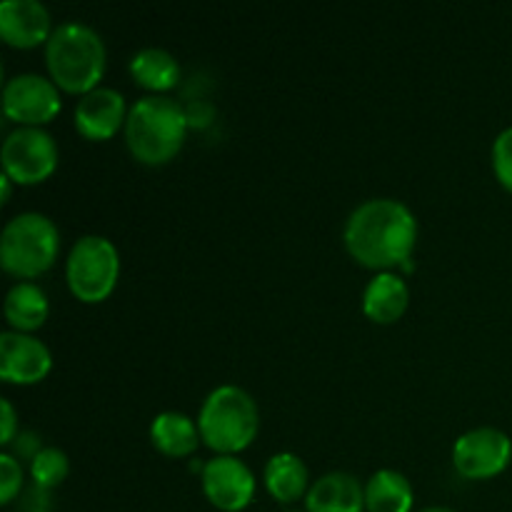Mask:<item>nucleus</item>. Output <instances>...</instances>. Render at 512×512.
Returning <instances> with one entry per match:
<instances>
[{
  "instance_id": "obj_1",
  "label": "nucleus",
  "mask_w": 512,
  "mask_h": 512,
  "mask_svg": "<svg viewBox=\"0 0 512 512\" xmlns=\"http://www.w3.org/2000/svg\"><path fill=\"white\" fill-rule=\"evenodd\" d=\"M343 240L355 263L385 273L413 260L418 218L400 200L370 198L348 215Z\"/></svg>"
},
{
  "instance_id": "obj_2",
  "label": "nucleus",
  "mask_w": 512,
  "mask_h": 512,
  "mask_svg": "<svg viewBox=\"0 0 512 512\" xmlns=\"http://www.w3.org/2000/svg\"><path fill=\"white\" fill-rule=\"evenodd\" d=\"M45 65L60 90L85 95L103 80L108 53L98 30L80 20H65L45 43Z\"/></svg>"
},
{
  "instance_id": "obj_3",
  "label": "nucleus",
  "mask_w": 512,
  "mask_h": 512,
  "mask_svg": "<svg viewBox=\"0 0 512 512\" xmlns=\"http://www.w3.org/2000/svg\"><path fill=\"white\" fill-rule=\"evenodd\" d=\"M188 128L185 105L170 95H143L130 105L123 133L135 160L165 165L180 153Z\"/></svg>"
},
{
  "instance_id": "obj_4",
  "label": "nucleus",
  "mask_w": 512,
  "mask_h": 512,
  "mask_svg": "<svg viewBox=\"0 0 512 512\" xmlns=\"http://www.w3.org/2000/svg\"><path fill=\"white\" fill-rule=\"evenodd\" d=\"M200 438L218 455H238L260 430L258 403L240 385H218L210 390L198 413Z\"/></svg>"
},
{
  "instance_id": "obj_5",
  "label": "nucleus",
  "mask_w": 512,
  "mask_h": 512,
  "mask_svg": "<svg viewBox=\"0 0 512 512\" xmlns=\"http://www.w3.org/2000/svg\"><path fill=\"white\" fill-rule=\"evenodd\" d=\"M60 230L48 215L20 213L5 223L0 235V265L20 280H33L48 273L58 260Z\"/></svg>"
},
{
  "instance_id": "obj_6",
  "label": "nucleus",
  "mask_w": 512,
  "mask_h": 512,
  "mask_svg": "<svg viewBox=\"0 0 512 512\" xmlns=\"http://www.w3.org/2000/svg\"><path fill=\"white\" fill-rule=\"evenodd\" d=\"M120 278V253L105 235H83L75 240L65 260V280L80 303H103Z\"/></svg>"
},
{
  "instance_id": "obj_7",
  "label": "nucleus",
  "mask_w": 512,
  "mask_h": 512,
  "mask_svg": "<svg viewBox=\"0 0 512 512\" xmlns=\"http://www.w3.org/2000/svg\"><path fill=\"white\" fill-rule=\"evenodd\" d=\"M0 158H3V173L13 183H43L58 168V143L45 128L18 125L13 133L5 135Z\"/></svg>"
},
{
  "instance_id": "obj_8",
  "label": "nucleus",
  "mask_w": 512,
  "mask_h": 512,
  "mask_svg": "<svg viewBox=\"0 0 512 512\" xmlns=\"http://www.w3.org/2000/svg\"><path fill=\"white\" fill-rule=\"evenodd\" d=\"M60 88L40 73H18L3 85L5 118L28 128H43L60 113Z\"/></svg>"
},
{
  "instance_id": "obj_9",
  "label": "nucleus",
  "mask_w": 512,
  "mask_h": 512,
  "mask_svg": "<svg viewBox=\"0 0 512 512\" xmlns=\"http://www.w3.org/2000/svg\"><path fill=\"white\" fill-rule=\"evenodd\" d=\"M512 460V440L505 430L473 428L453 445V465L463 478L490 480L503 473Z\"/></svg>"
},
{
  "instance_id": "obj_10",
  "label": "nucleus",
  "mask_w": 512,
  "mask_h": 512,
  "mask_svg": "<svg viewBox=\"0 0 512 512\" xmlns=\"http://www.w3.org/2000/svg\"><path fill=\"white\" fill-rule=\"evenodd\" d=\"M200 485L213 508L223 512H243L255 498V475L238 455H215L205 460Z\"/></svg>"
},
{
  "instance_id": "obj_11",
  "label": "nucleus",
  "mask_w": 512,
  "mask_h": 512,
  "mask_svg": "<svg viewBox=\"0 0 512 512\" xmlns=\"http://www.w3.org/2000/svg\"><path fill=\"white\" fill-rule=\"evenodd\" d=\"M53 368L48 345L30 333H0V378L13 385H35Z\"/></svg>"
},
{
  "instance_id": "obj_12",
  "label": "nucleus",
  "mask_w": 512,
  "mask_h": 512,
  "mask_svg": "<svg viewBox=\"0 0 512 512\" xmlns=\"http://www.w3.org/2000/svg\"><path fill=\"white\" fill-rule=\"evenodd\" d=\"M128 105L120 90L98 85L80 95L75 105V130L88 140H110L128 120Z\"/></svg>"
},
{
  "instance_id": "obj_13",
  "label": "nucleus",
  "mask_w": 512,
  "mask_h": 512,
  "mask_svg": "<svg viewBox=\"0 0 512 512\" xmlns=\"http://www.w3.org/2000/svg\"><path fill=\"white\" fill-rule=\"evenodd\" d=\"M53 20L40 0H3L0 3V38L13 48H38L53 35Z\"/></svg>"
},
{
  "instance_id": "obj_14",
  "label": "nucleus",
  "mask_w": 512,
  "mask_h": 512,
  "mask_svg": "<svg viewBox=\"0 0 512 512\" xmlns=\"http://www.w3.org/2000/svg\"><path fill=\"white\" fill-rule=\"evenodd\" d=\"M308 512H363L365 510V485L355 475L333 470L310 485L305 495Z\"/></svg>"
},
{
  "instance_id": "obj_15",
  "label": "nucleus",
  "mask_w": 512,
  "mask_h": 512,
  "mask_svg": "<svg viewBox=\"0 0 512 512\" xmlns=\"http://www.w3.org/2000/svg\"><path fill=\"white\" fill-rule=\"evenodd\" d=\"M410 288L405 278L393 270L375 273L363 290V313L378 325H393L405 315Z\"/></svg>"
},
{
  "instance_id": "obj_16",
  "label": "nucleus",
  "mask_w": 512,
  "mask_h": 512,
  "mask_svg": "<svg viewBox=\"0 0 512 512\" xmlns=\"http://www.w3.org/2000/svg\"><path fill=\"white\" fill-rule=\"evenodd\" d=\"M150 440H153L155 450L168 458H185L198 450L203 438H200L198 420L178 413V410H165V413L155 415L150 423Z\"/></svg>"
},
{
  "instance_id": "obj_17",
  "label": "nucleus",
  "mask_w": 512,
  "mask_h": 512,
  "mask_svg": "<svg viewBox=\"0 0 512 512\" xmlns=\"http://www.w3.org/2000/svg\"><path fill=\"white\" fill-rule=\"evenodd\" d=\"M263 483L265 490L270 493V498L278 500V503L283 505H290L308 495V465H305L303 458L295 453H275L273 458L265 463Z\"/></svg>"
},
{
  "instance_id": "obj_18",
  "label": "nucleus",
  "mask_w": 512,
  "mask_h": 512,
  "mask_svg": "<svg viewBox=\"0 0 512 512\" xmlns=\"http://www.w3.org/2000/svg\"><path fill=\"white\" fill-rule=\"evenodd\" d=\"M130 75L140 88L150 90V95H165L180 83V63L170 50L148 45L140 48L128 63Z\"/></svg>"
},
{
  "instance_id": "obj_19",
  "label": "nucleus",
  "mask_w": 512,
  "mask_h": 512,
  "mask_svg": "<svg viewBox=\"0 0 512 512\" xmlns=\"http://www.w3.org/2000/svg\"><path fill=\"white\" fill-rule=\"evenodd\" d=\"M50 303L48 295L40 285L30 283V280H20L13 288L8 290L3 303V315L5 323L10 325V330H18V333H33V330L43 328L45 320H48Z\"/></svg>"
},
{
  "instance_id": "obj_20",
  "label": "nucleus",
  "mask_w": 512,
  "mask_h": 512,
  "mask_svg": "<svg viewBox=\"0 0 512 512\" xmlns=\"http://www.w3.org/2000/svg\"><path fill=\"white\" fill-rule=\"evenodd\" d=\"M413 485L393 468L375 470L365 483V510L368 512H413Z\"/></svg>"
},
{
  "instance_id": "obj_21",
  "label": "nucleus",
  "mask_w": 512,
  "mask_h": 512,
  "mask_svg": "<svg viewBox=\"0 0 512 512\" xmlns=\"http://www.w3.org/2000/svg\"><path fill=\"white\" fill-rule=\"evenodd\" d=\"M70 460L68 455L60 448H53V445H45L38 455L30 463V478H33L35 488L53 490L68 478Z\"/></svg>"
},
{
  "instance_id": "obj_22",
  "label": "nucleus",
  "mask_w": 512,
  "mask_h": 512,
  "mask_svg": "<svg viewBox=\"0 0 512 512\" xmlns=\"http://www.w3.org/2000/svg\"><path fill=\"white\" fill-rule=\"evenodd\" d=\"M23 463L10 453H0V503L10 505L23 490Z\"/></svg>"
},
{
  "instance_id": "obj_23",
  "label": "nucleus",
  "mask_w": 512,
  "mask_h": 512,
  "mask_svg": "<svg viewBox=\"0 0 512 512\" xmlns=\"http://www.w3.org/2000/svg\"><path fill=\"white\" fill-rule=\"evenodd\" d=\"M490 158H493V170L498 183L512 193V125L510 128L500 130L498 138H495L493 143V153H490Z\"/></svg>"
},
{
  "instance_id": "obj_24",
  "label": "nucleus",
  "mask_w": 512,
  "mask_h": 512,
  "mask_svg": "<svg viewBox=\"0 0 512 512\" xmlns=\"http://www.w3.org/2000/svg\"><path fill=\"white\" fill-rule=\"evenodd\" d=\"M43 448H45L43 440H40V435L35 433V430H18V435H15L13 443L5 448V453H10L13 458H18L20 463H23V460L33 463V458Z\"/></svg>"
},
{
  "instance_id": "obj_25",
  "label": "nucleus",
  "mask_w": 512,
  "mask_h": 512,
  "mask_svg": "<svg viewBox=\"0 0 512 512\" xmlns=\"http://www.w3.org/2000/svg\"><path fill=\"white\" fill-rule=\"evenodd\" d=\"M0 413H3V430H0V443L3 448H8L13 443V438L18 435V413H15L13 403L8 398H0Z\"/></svg>"
},
{
  "instance_id": "obj_26",
  "label": "nucleus",
  "mask_w": 512,
  "mask_h": 512,
  "mask_svg": "<svg viewBox=\"0 0 512 512\" xmlns=\"http://www.w3.org/2000/svg\"><path fill=\"white\" fill-rule=\"evenodd\" d=\"M213 105L205 103V100H195V103L185 105V115H188V125L190 128H205V125H210V120H213Z\"/></svg>"
},
{
  "instance_id": "obj_27",
  "label": "nucleus",
  "mask_w": 512,
  "mask_h": 512,
  "mask_svg": "<svg viewBox=\"0 0 512 512\" xmlns=\"http://www.w3.org/2000/svg\"><path fill=\"white\" fill-rule=\"evenodd\" d=\"M0 190H3V203H8L10 193H13V180H10L5 173L0 175Z\"/></svg>"
},
{
  "instance_id": "obj_28",
  "label": "nucleus",
  "mask_w": 512,
  "mask_h": 512,
  "mask_svg": "<svg viewBox=\"0 0 512 512\" xmlns=\"http://www.w3.org/2000/svg\"><path fill=\"white\" fill-rule=\"evenodd\" d=\"M418 512H458V510L445 508V505H430V508H423V510H418Z\"/></svg>"
},
{
  "instance_id": "obj_29",
  "label": "nucleus",
  "mask_w": 512,
  "mask_h": 512,
  "mask_svg": "<svg viewBox=\"0 0 512 512\" xmlns=\"http://www.w3.org/2000/svg\"><path fill=\"white\" fill-rule=\"evenodd\" d=\"M288 512H308V510H288Z\"/></svg>"
}]
</instances>
